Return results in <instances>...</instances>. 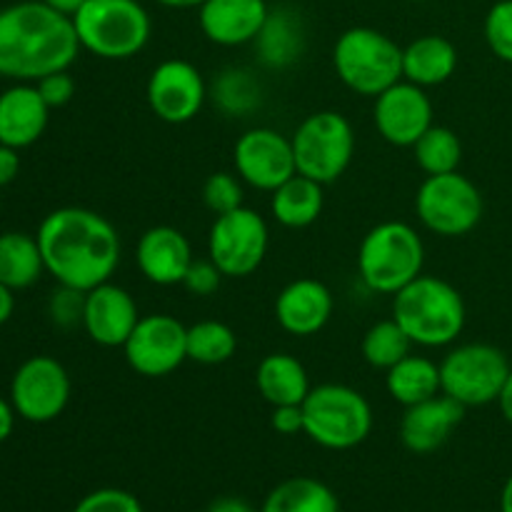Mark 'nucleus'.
Wrapping results in <instances>:
<instances>
[{
  "instance_id": "1",
  "label": "nucleus",
  "mask_w": 512,
  "mask_h": 512,
  "mask_svg": "<svg viewBox=\"0 0 512 512\" xmlns=\"http://www.w3.org/2000/svg\"><path fill=\"white\" fill-rule=\"evenodd\" d=\"M45 273L55 283L75 290H93L108 283L120 263V235L105 215L95 210L58 208L48 213L35 233Z\"/></svg>"
},
{
  "instance_id": "2",
  "label": "nucleus",
  "mask_w": 512,
  "mask_h": 512,
  "mask_svg": "<svg viewBox=\"0 0 512 512\" xmlns=\"http://www.w3.org/2000/svg\"><path fill=\"white\" fill-rule=\"evenodd\" d=\"M73 18L43 0H23L0 10V78L38 83L68 70L80 53Z\"/></svg>"
},
{
  "instance_id": "3",
  "label": "nucleus",
  "mask_w": 512,
  "mask_h": 512,
  "mask_svg": "<svg viewBox=\"0 0 512 512\" xmlns=\"http://www.w3.org/2000/svg\"><path fill=\"white\" fill-rule=\"evenodd\" d=\"M393 320L408 333L413 345L445 348L460 338L468 310L463 295L448 280L418 275L393 295Z\"/></svg>"
},
{
  "instance_id": "4",
  "label": "nucleus",
  "mask_w": 512,
  "mask_h": 512,
  "mask_svg": "<svg viewBox=\"0 0 512 512\" xmlns=\"http://www.w3.org/2000/svg\"><path fill=\"white\" fill-rule=\"evenodd\" d=\"M425 245L413 225L385 220L368 230L358 248L360 280L373 293L395 295L423 275Z\"/></svg>"
},
{
  "instance_id": "5",
  "label": "nucleus",
  "mask_w": 512,
  "mask_h": 512,
  "mask_svg": "<svg viewBox=\"0 0 512 512\" xmlns=\"http://www.w3.org/2000/svg\"><path fill=\"white\" fill-rule=\"evenodd\" d=\"M303 433L325 450H353L373 430V408L360 390L340 383L310 388L303 400Z\"/></svg>"
},
{
  "instance_id": "6",
  "label": "nucleus",
  "mask_w": 512,
  "mask_h": 512,
  "mask_svg": "<svg viewBox=\"0 0 512 512\" xmlns=\"http://www.w3.org/2000/svg\"><path fill=\"white\" fill-rule=\"evenodd\" d=\"M80 48L103 60H128L148 45L153 23L138 0H85L73 15Z\"/></svg>"
},
{
  "instance_id": "7",
  "label": "nucleus",
  "mask_w": 512,
  "mask_h": 512,
  "mask_svg": "<svg viewBox=\"0 0 512 512\" xmlns=\"http://www.w3.org/2000/svg\"><path fill=\"white\" fill-rule=\"evenodd\" d=\"M333 65L345 88L365 98L403 80V48L390 35L358 25L345 30L333 48Z\"/></svg>"
},
{
  "instance_id": "8",
  "label": "nucleus",
  "mask_w": 512,
  "mask_h": 512,
  "mask_svg": "<svg viewBox=\"0 0 512 512\" xmlns=\"http://www.w3.org/2000/svg\"><path fill=\"white\" fill-rule=\"evenodd\" d=\"M295 168L320 185H330L350 168L355 155L353 125L335 110L308 115L290 138Z\"/></svg>"
},
{
  "instance_id": "9",
  "label": "nucleus",
  "mask_w": 512,
  "mask_h": 512,
  "mask_svg": "<svg viewBox=\"0 0 512 512\" xmlns=\"http://www.w3.org/2000/svg\"><path fill=\"white\" fill-rule=\"evenodd\" d=\"M508 355L488 343H465L450 350L440 363V385L448 398L465 408L498 403L510 375Z\"/></svg>"
},
{
  "instance_id": "10",
  "label": "nucleus",
  "mask_w": 512,
  "mask_h": 512,
  "mask_svg": "<svg viewBox=\"0 0 512 512\" xmlns=\"http://www.w3.org/2000/svg\"><path fill=\"white\" fill-rule=\"evenodd\" d=\"M418 218L440 238H460L483 220V195L470 178L455 173L428 175L415 195Z\"/></svg>"
},
{
  "instance_id": "11",
  "label": "nucleus",
  "mask_w": 512,
  "mask_h": 512,
  "mask_svg": "<svg viewBox=\"0 0 512 512\" xmlns=\"http://www.w3.org/2000/svg\"><path fill=\"white\" fill-rule=\"evenodd\" d=\"M268 245L270 230L263 215L240 205L215 215L208 233V258L225 278H248L263 265Z\"/></svg>"
},
{
  "instance_id": "12",
  "label": "nucleus",
  "mask_w": 512,
  "mask_h": 512,
  "mask_svg": "<svg viewBox=\"0 0 512 512\" xmlns=\"http://www.w3.org/2000/svg\"><path fill=\"white\" fill-rule=\"evenodd\" d=\"M70 375L50 355H33L10 380V405L28 423L43 425L60 418L70 403Z\"/></svg>"
},
{
  "instance_id": "13",
  "label": "nucleus",
  "mask_w": 512,
  "mask_h": 512,
  "mask_svg": "<svg viewBox=\"0 0 512 512\" xmlns=\"http://www.w3.org/2000/svg\"><path fill=\"white\" fill-rule=\"evenodd\" d=\"M123 353L133 373L165 378L188 360V328L168 313L140 315Z\"/></svg>"
},
{
  "instance_id": "14",
  "label": "nucleus",
  "mask_w": 512,
  "mask_h": 512,
  "mask_svg": "<svg viewBox=\"0 0 512 512\" xmlns=\"http://www.w3.org/2000/svg\"><path fill=\"white\" fill-rule=\"evenodd\" d=\"M150 110L163 123L183 125L198 118L208 100V83L190 60L168 58L158 63L145 85Z\"/></svg>"
},
{
  "instance_id": "15",
  "label": "nucleus",
  "mask_w": 512,
  "mask_h": 512,
  "mask_svg": "<svg viewBox=\"0 0 512 512\" xmlns=\"http://www.w3.org/2000/svg\"><path fill=\"white\" fill-rule=\"evenodd\" d=\"M233 163L240 180L263 193H273L298 173L293 143L273 128L245 130L233 148Z\"/></svg>"
},
{
  "instance_id": "16",
  "label": "nucleus",
  "mask_w": 512,
  "mask_h": 512,
  "mask_svg": "<svg viewBox=\"0 0 512 512\" xmlns=\"http://www.w3.org/2000/svg\"><path fill=\"white\" fill-rule=\"evenodd\" d=\"M373 120L390 145L413 148L433 125V103L425 88L403 78L375 98Z\"/></svg>"
},
{
  "instance_id": "17",
  "label": "nucleus",
  "mask_w": 512,
  "mask_h": 512,
  "mask_svg": "<svg viewBox=\"0 0 512 512\" xmlns=\"http://www.w3.org/2000/svg\"><path fill=\"white\" fill-rule=\"evenodd\" d=\"M138 320V303L120 285L108 280L85 293L83 328L93 343L103 348H123Z\"/></svg>"
},
{
  "instance_id": "18",
  "label": "nucleus",
  "mask_w": 512,
  "mask_h": 512,
  "mask_svg": "<svg viewBox=\"0 0 512 512\" xmlns=\"http://www.w3.org/2000/svg\"><path fill=\"white\" fill-rule=\"evenodd\" d=\"M193 248L183 230L173 225H153L145 230L135 248V263L148 283L183 285L185 273L193 265Z\"/></svg>"
},
{
  "instance_id": "19",
  "label": "nucleus",
  "mask_w": 512,
  "mask_h": 512,
  "mask_svg": "<svg viewBox=\"0 0 512 512\" xmlns=\"http://www.w3.org/2000/svg\"><path fill=\"white\" fill-rule=\"evenodd\" d=\"M335 298L325 283L315 278H298L280 290L275 300V320L295 338L318 335L330 323Z\"/></svg>"
},
{
  "instance_id": "20",
  "label": "nucleus",
  "mask_w": 512,
  "mask_h": 512,
  "mask_svg": "<svg viewBox=\"0 0 512 512\" xmlns=\"http://www.w3.org/2000/svg\"><path fill=\"white\" fill-rule=\"evenodd\" d=\"M268 15L265 0H205L198 8V23L210 43L238 48L258 38Z\"/></svg>"
},
{
  "instance_id": "21",
  "label": "nucleus",
  "mask_w": 512,
  "mask_h": 512,
  "mask_svg": "<svg viewBox=\"0 0 512 512\" xmlns=\"http://www.w3.org/2000/svg\"><path fill=\"white\" fill-rule=\"evenodd\" d=\"M465 405L445 393L405 408L400 420V440L415 455H430L448 443L453 430L463 423Z\"/></svg>"
},
{
  "instance_id": "22",
  "label": "nucleus",
  "mask_w": 512,
  "mask_h": 512,
  "mask_svg": "<svg viewBox=\"0 0 512 512\" xmlns=\"http://www.w3.org/2000/svg\"><path fill=\"white\" fill-rule=\"evenodd\" d=\"M50 108L35 83H15L0 93V143L15 150L38 143L48 128Z\"/></svg>"
},
{
  "instance_id": "23",
  "label": "nucleus",
  "mask_w": 512,
  "mask_h": 512,
  "mask_svg": "<svg viewBox=\"0 0 512 512\" xmlns=\"http://www.w3.org/2000/svg\"><path fill=\"white\" fill-rule=\"evenodd\" d=\"M255 388L273 408L278 405H303L310 393V378L305 365L290 353L265 355L255 370Z\"/></svg>"
},
{
  "instance_id": "24",
  "label": "nucleus",
  "mask_w": 512,
  "mask_h": 512,
  "mask_svg": "<svg viewBox=\"0 0 512 512\" xmlns=\"http://www.w3.org/2000/svg\"><path fill=\"white\" fill-rule=\"evenodd\" d=\"M458 70V48L443 35H420L403 48V78L420 88L450 80Z\"/></svg>"
},
{
  "instance_id": "25",
  "label": "nucleus",
  "mask_w": 512,
  "mask_h": 512,
  "mask_svg": "<svg viewBox=\"0 0 512 512\" xmlns=\"http://www.w3.org/2000/svg\"><path fill=\"white\" fill-rule=\"evenodd\" d=\"M255 43L260 63L265 68L285 70L293 63H298L305 50V30L298 15L288 8L270 10L263 30H260Z\"/></svg>"
},
{
  "instance_id": "26",
  "label": "nucleus",
  "mask_w": 512,
  "mask_h": 512,
  "mask_svg": "<svg viewBox=\"0 0 512 512\" xmlns=\"http://www.w3.org/2000/svg\"><path fill=\"white\" fill-rule=\"evenodd\" d=\"M325 205L323 185L315 180L305 178V175L295 173L293 178L285 180L280 188L270 193V210L273 218L278 220L283 228L300 230L313 225L320 218Z\"/></svg>"
},
{
  "instance_id": "27",
  "label": "nucleus",
  "mask_w": 512,
  "mask_h": 512,
  "mask_svg": "<svg viewBox=\"0 0 512 512\" xmlns=\"http://www.w3.org/2000/svg\"><path fill=\"white\" fill-rule=\"evenodd\" d=\"M385 388H388L390 398L403 408L435 398L443 393L440 365L425 355H405L398 365L385 370Z\"/></svg>"
},
{
  "instance_id": "28",
  "label": "nucleus",
  "mask_w": 512,
  "mask_h": 512,
  "mask_svg": "<svg viewBox=\"0 0 512 512\" xmlns=\"http://www.w3.org/2000/svg\"><path fill=\"white\" fill-rule=\"evenodd\" d=\"M43 273L45 263L38 238L20 230L0 235V283L15 293L38 283Z\"/></svg>"
},
{
  "instance_id": "29",
  "label": "nucleus",
  "mask_w": 512,
  "mask_h": 512,
  "mask_svg": "<svg viewBox=\"0 0 512 512\" xmlns=\"http://www.w3.org/2000/svg\"><path fill=\"white\" fill-rule=\"evenodd\" d=\"M260 512H340L338 495L320 480L298 475L275 485Z\"/></svg>"
},
{
  "instance_id": "30",
  "label": "nucleus",
  "mask_w": 512,
  "mask_h": 512,
  "mask_svg": "<svg viewBox=\"0 0 512 512\" xmlns=\"http://www.w3.org/2000/svg\"><path fill=\"white\" fill-rule=\"evenodd\" d=\"M208 98H213L215 108L228 118H245L260 108L263 88L250 70L225 68L215 78L213 88H208Z\"/></svg>"
},
{
  "instance_id": "31",
  "label": "nucleus",
  "mask_w": 512,
  "mask_h": 512,
  "mask_svg": "<svg viewBox=\"0 0 512 512\" xmlns=\"http://www.w3.org/2000/svg\"><path fill=\"white\" fill-rule=\"evenodd\" d=\"M415 163L425 175L455 173L463 160V143L455 130L445 125H430L423 138L413 145Z\"/></svg>"
},
{
  "instance_id": "32",
  "label": "nucleus",
  "mask_w": 512,
  "mask_h": 512,
  "mask_svg": "<svg viewBox=\"0 0 512 512\" xmlns=\"http://www.w3.org/2000/svg\"><path fill=\"white\" fill-rule=\"evenodd\" d=\"M238 350V335L220 320H200L188 328V360L200 365H223Z\"/></svg>"
},
{
  "instance_id": "33",
  "label": "nucleus",
  "mask_w": 512,
  "mask_h": 512,
  "mask_svg": "<svg viewBox=\"0 0 512 512\" xmlns=\"http://www.w3.org/2000/svg\"><path fill=\"white\" fill-rule=\"evenodd\" d=\"M410 348L413 340L393 318L375 323L363 338V358L375 370H390L398 365L405 355H410Z\"/></svg>"
},
{
  "instance_id": "34",
  "label": "nucleus",
  "mask_w": 512,
  "mask_h": 512,
  "mask_svg": "<svg viewBox=\"0 0 512 512\" xmlns=\"http://www.w3.org/2000/svg\"><path fill=\"white\" fill-rule=\"evenodd\" d=\"M243 180L238 173L220 170L213 173L203 185V203L210 213L223 215L243 205Z\"/></svg>"
},
{
  "instance_id": "35",
  "label": "nucleus",
  "mask_w": 512,
  "mask_h": 512,
  "mask_svg": "<svg viewBox=\"0 0 512 512\" xmlns=\"http://www.w3.org/2000/svg\"><path fill=\"white\" fill-rule=\"evenodd\" d=\"M485 43L495 58L512 63V0H498L485 15Z\"/></svg>"
},
{
  "instance_id": "36",
  "label": "nucleus",
  "mask_w": 512,
  "mask_h": 512,
  "mask_svg": "<svg viewBox=\"0 0 512 512\" xmlns=\"http://www.w3.org/2000/svg\"><path fill=\"white\" fill-rule=\"evenodd\" d=\"M73 512H143V505L123 488H98L85 495Z\"/></svg>"
},
{
  "instance_id": "37",
  "label": "nucleus",
  "mask_w": 512,
  "mask_h": 512,
  "mask_svg": "<svg viewBox=\"0 0 512 512\" xmlns=\"http://www.w3.org/2000/svg\"><path fill=\"white\" fill-rule=\"evenodd\" d=\"M83 310H85V293L75 288H65L60 285L53 293L48 303V315L58 328H75L83 325Z\"/></svg>"
},
{
  "instance_id": "38",
  "label": "nucleus",
  "mask_w": 512,
  "mask_h": 512,
  "mask_svg": "<svg viewBox=\"0 0 512 512\" xmlns=\"http://www.w3.org/2000/svg\"><path fill=\"white\" fill-rule=\"evenodd\" d=\"M223 278L225 275L220 273V268L210 258L193 260V265H190L188 273H185V278H183V288L188 290L190 295L208 298V295H213L215 290L220 288Z\"/></svg>"
},
{
  "instance_id": "39",
  "label": "nucleus",
  "mask_w": 512,
  "mask_h": 512,
  "mask_svg": "<svg viewBox=\"0 0 512 512\" xmlns=\"http://www.w3.org/2000/svg\"><path fill=\"white\" fill-rule=\"evenodd\" d=\"M38 93L43 95V100L48 103V108H63L73 100L75 95V80L68 70H58V73H50L45 78H40L35 83Z\"/></svg>"
},
{
  "instance_id": "40",
  "label": "nucleus",
  "mask_w": 512,
  "mask_h": 512,
  "mask_svg": "<svg viewBox=\"0 0 512 512\" xmlns=\"http://www.w3.org/2000/svg\"><path fill=\"white\" fill-rule=\"evenodd\" d=\"M270 425L280 435H298L303 433V408L300 405H278L270 415Z\"/></svg>"
},
{
  "instance_id": "41",
  "label": "nucleus",
  "mask_w": 512,
  "mask_h": 512,
  "mask_svg": "<svg viewBox=\"0 0 512 512\" xmlns=\"http://www.w3.org/2000/svg\"><path fill=\"white\" fill-rule=\"evenodd\" d=\"M20 173V155L10 145L0 143V188L13 183Z\"/></svg>"
},
{
  "instance_id": "42",
  "label": "nucleus",
  "mask_w": 512,
  "mask_h": 512,
  "mask_svg": "<svg viewBox=\"0 0 512 512\" xmlns=\"http://www.w3.org/2000/svg\"><path fill=\"white\" fill-rule=\"evenodd\" d=\"M205 512H260V510H255L248 500L235 498V495H225V498L213 500L210 508Z\"/></svg>"
},
{
  "instance_id": "43",
  "label": "nucleus",
  "mask_w": 512,
  "mask_h": 512,
  "mask_svg": "<svg viewBox=\"0 0 512 512\" xmlns=\"http://www.w3.org/2000/svg\"><path fill=\"white\" fill-rule=\"evenodd\" d=\"M15 418H18V415H15V410H13V405H10V400L0 398V445H3L5 440L10 438V433H13Z\"/></svg>"
},
{
  "instance_id": "44",
  "label": "nucleus",
  "mask_w": 512,
  "mask_h": 512,
  "mask_svg": "<svg viewBox=\"0 0 512 512\" xmlns=\"http://www.w3.org/2000/svg\"><path fill=\"white\" fill-rule=\"evenodd\" d=\"M15 310V295L8 285L0 283V325H5L10 320Z\"/></svg>"
},
{
  "instance_id": "45",
  "label": "nucleus",
  "mask_w": 512,
  "mask_h": 512,
  "mask_svg": "<svg viewBox=\"0 0 512 512\" xmlns=\"http://www.w3.org/2000/svg\"><path fill=\"white\" fill-rule=\"evenodd\" d=\"M498 405H500V413H503V418L512 425V370H510L508 380H505L503 390H500Z\"/></svg>"
},
{
  "instance_id": "46",
  "label": "nucleus",
  "mask_w": 512,
  "mask_h": 512,
  "mask_svg": "<svg viewBox=\"0 0 512 512\" xmlns=\"http://www.w3.org/2000/svg\"><path fill=\"white\" fill-rule=\"evenodd\" d=\"M43 3L48 5V8L58 10V13H63V15H68V18H73V15L78 13L80 8H83L85 0H43Z\"/></svg>"
},
{
  "instance_id": "47",
  "label": "nucleus",
  "mask_w": 512,
  "mask_h": 512,
  "mask_svg": "<svg viewBox=\"0 0 512 512\" xmlns=\"http://www.w3.org/2000/svg\"><path fill=\"white\" fill-rule=\"evenodd\" d=\"M155 3L165 5V8L185 10V8H200V5H203L205 0H155Z\"/></svg>"
},
{
  "instance_id": "48",
  "label": "nucleus",
  "mask_w": 512,
  "mask_h": 512,
  "mask_svg": "<svg viewBox=\"0 0 512 512\" xmlns=\"http://www.w3.org/2000/svg\"><path fill=\"white\" fill-rule=\"evenodd\" d=\"M500 512H512V475L508 483L503 485V493H500Z\"/></svg>"
},
{
  "instance_id": "49",
  "label": "nucleus",
  "mask_w": 512,
  "mask_h": 512,
  "mask_svg": "<svg viewBox=\"0 0 512 512\" xmlns=\"http://www.w3.org/2000/svg\"><path fill=\"white\" fill-rule=\"evenodd\" d=\"M415 3H428V0H415Z\"/></svg>"
}]
</instances>
